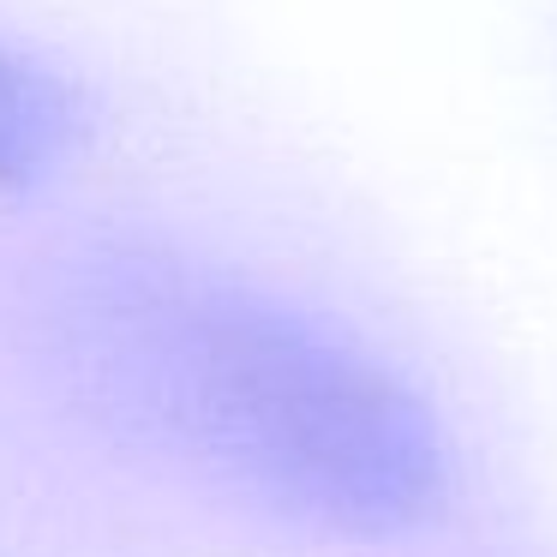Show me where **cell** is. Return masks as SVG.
Segmentation results:
<instances>
[{"label":"cell","instance_id":"obj_1","mask_svg":"<svg viewBox=\"0 0 557 557\" xmlns=\"http://www.w3.org/2000/svg\"><path fill=\"white\" fill-rule=\"evenodd\" d=\"M114 330L138 413L282 516L389 540L444 497L432 408L336 330L222 282H138Z\"/></svg>","mask_w":557,"mask_h":557},{"label":"cell","instance_id":"obj_2","mask_svg":"<svg viewBox=\"0 0 557 557\" xmlns=\"http://www.w3.org/2000/svg\"><path fill=\"white\" fill-rule=\"evenodd\" d=\"M90 138V102L54 61L0 37V186L61 174Z\"/></svg>","mask_w":557,"mask_h":557}]
</instances>
